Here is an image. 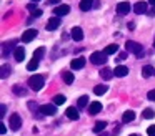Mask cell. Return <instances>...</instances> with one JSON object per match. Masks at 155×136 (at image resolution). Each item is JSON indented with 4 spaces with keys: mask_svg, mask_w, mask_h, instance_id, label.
<instances>
[{
    "mask_svg": "<svg viewBox=\"0 0 155 136\" xmlns=\"http://www.w3.org/2000/svg\"><path fill=\"white\" fill-rule=\"evenodd\" d=\"M27 83H28V86H30V90H34V91H40V90L44 88V85H45V78L42 75H32Z\"/></svg>",
    "mask_w": 155,
    "mask_h": 136,
    "instance_id": "obj_1",
    "label": "cell"
},
{
    "mask_svg": "<svg viewBox=\"0 0 155 136\" xmlns=\"http://www.w3.org/2000/svg\"><path fill=\"white\" fill-rule=\"evenodd\" d=\"M142 116H143L145 119H152V118L155 116V111H153L152 108H145L143 111H142Z\"/></svg>",
    "mask_w": 155,
    "mask_h": 136,
    "instance_id": "obj_27",
    "label": "cell"
},
{
    "mask_svg": "<svg viewBox=\"0 0 155 136\" xmlns=\"http://www.w3.org/2000/svg\"><path fill=\"white\" fill-rule=\"evenodd\" d=\"M100 111H102V103L92 101L90 106H88V113H90V115H97V113H100Z\"/></svg>",
    "mask_w": 155,
    "mask_h": 136,
    "instance_id": "obj_13",
    "label": "cell"
},
{
    "mask_svg": "<svg viewBox=\"0 0 155 136\" xmlns=\"http://www.w3.org/2000/svg\"><path fill=\"white\" fill-rule=\"evenodd\" d=\"M38 68V60H35V58H32L30 62L27 63V70L28 71H35V70Z\"/></svg>",
    "mask_w": 155,
    "mask_h": 136,
    "instance_id": "obj_25",
    "label": "cell"
},
{
    "mask_svg": "<svg viewBox=\"0 0 155 136\" xmlns=\"http://www.w3.org/2000/svg\"><path fill=\"white\" fill-rule=\"evenodd\" d=\"M125 50H127V52H130V53H134V55L138 56V58L143 55V46H142L140 43L134 42V40H128V42L125 43Z\"/></svg>",
    "mask_w": 155,
    "mask_h": 136,
    "instance_id": "obj_2",
    "label": "cell"
},
{
    "mask_svg": "<svg viewBox=\"0 0 155 136\" xmlns=\"http://www.w3.org/2000/svg\"><path fill=\"white\" fill-rule=\"evenodd\" d=\"M64 81H65V85H72V83H74V73L64 71Z\"/></svg>",
    "mask_w": 155,
    "mask_h": 136,
    "instance_id": "obj_23",
    "label": "cell"
},
{
    "mask_svg": "<svg viewBox=\"0 0 155 136\" xmlns=\"http://www.w3.org/2000/svg\"><path fill=\"white\" fill-rule=\"evenodd\" d=\"M98 136H108V134H107V133H100Z\"/></svg>",
    "mask_w": 155,
    "mask_h": 136,
    "instance_id": "obj_40",
    "label": "cell"
},
{
    "mask_svg": "<svg viewBox=\"0 0 155 136\" xmlns=\"http://www.w3.org/2000/svg\"><path fill=\"white\" fill-rule=\"evenodd\" d=\"M0 109H2V111H0V118H4V116H5V111H7V106L2 105V106H0Z\"/></svg>",
    "mask_w": 155,
    "mask_h": 136,
    "instance_id": "obj_35",
    "label": "cell"
},
{
    "mask_svg": "<svg viewBox=\"0 0 155 136\" xmlns=\"http://www.w3.org/2000/svg\"><path fill=\"white\" fill-rule=\"evenodd\" d=\"M117 52H118V45H107L104 50L105 55H114V53H117Z\"/></svg>",
    "mask_w": 155,
    "mask_h": 136,
    "instance_id": "obj_22",
    "label": "cell"
},
{
    "mask_svg": "<svg viewBox=\"0 0 155 136\" xmlns=\"http://www.w3.org/2000/svg\"><path fill=\"white\" fill-rule=\"evenodd\" d=\"M8 125H10V128L14 129V131H18L22 126V118L18 113H14V115H10V118H8Z\"/></svg>",
    "mask_w": 155,
    "mask_h": 136,
    "instance_id": "obj_4",
    "label": "cell"
},
{
    "mask_svg": "<svg viewBox=\"0 0 155 136\" xmlns=\"http://www.w3.org/2000/svg\"><path fill=\"white\" fill-rule=\"evenodd\" d=\"M65 100H67V98H65L64 95H55L54 96V105H64Z\"/></svg>",
    "mask_w": 155,
    "mask_h": 136,
    "instance_id": "obj_30",
    "label": "cell"
},
{
    "mask_svg": "<svg viewBox=\"0 0 155 136\" xmlns=\"http://www.w3.org/2000/svg\"><path fill=\"white\" fill-rule=\"evenodd\" d=\"M142 75H143L145 78H150L152 75H155V68L150 65H145L143 68H142Z\"/></svg>",
    "mask_w": 155,
    "mask_h": 136,
    "instance_id": "obj_17",
    "label": "cell"
},
{
    "mask_svg": "<svg viewBox=\"0 0 155 136\" xmlns=\"http://www.w3.org/2000/svg\"><path fill=\"white\" fill-rule=\"evenodd\" d=\"M92 3H94V0H82V2H80V10H84V12L90 10L92 8Z\"/></svg>",
    "mask_w": 155,
    "mask_h": 136,
    "instance_id": "obj_24",
    "label": "cell"
},
{
    "mask_svg": "<svg viewBox=\"0 0 155 136\" xmlns=\"http://www.w3.org/2000/svg\"><path fill=\"white\" fill-rule=\"evenodd\" d=\"M70 36L75 40V42H80V40H84V30H82L80 27H74V28H72Z\"/></svg>",
    "mask_w": 155,
    "mask_h": 136,
    "instance_id": "obj_10",
    "label": "cell"
},
{
    "mask_svg": "<svg viewBox=\"0 0 155 136\" xmlns=\"http://www.w3.org/2000/svg\"><path fill=\"white\" fill-rule=\"evenodd\" d=\"M148 5H155V0H148Z\"/></svg>",
    "mask_w": 155,
    "mask_h": 136,
    "instance_id": "obj_39",
    "label": "cell"
},
{
    "mask_svg": "<svg viewBox=\"0 0 155 136\" xmlns=\"http://www.w3.org/2000/svg\"><path fill=\"white\" fill-rule=\"evenodd\" d=\"M30 2H32V3H34V2H38V0H30Z\"/></svg>",
    "mask_w": 155,
    "mask_h": 136,
    "instance_id": "obj_41",
    "label": "cell"
},
{
    "mask_svg": "<svg viewBox=\"0 0 155 136\" xmlns=\"http://www.w3.org/2000/svg\"><path fill=\"white\" fill-rule=\"evenodd\" d=\"M44 55H45V48H44V46H40V48H37V50L34 52V58H35V60H40Z\"/></svg>",
    "mask_w": 155,
    "mask_h": 136,
    "instance_id": "obj_29",
    "label": "cell"
},
{
    "mask_svg": "<svg viewBox=\"0 0 155 136\" xmlns=\"http://www.w3.org/2000/svg\"><path fill=\"white\" fill-rule=\"evenodd\" d=\"M47 30L48 32H52V30H57L58 27H60V18L58 17H52V18H48V22H47Z\"/></svg>",
    "mask_w": 155,
    "mask_h": 136,
    "instance_id": "obj_7",
    "label": "cell"
},
{
    "mask_svg": "<svg viewBox=\"0 0 155 136\" xmlns=\"http://www.w3.org/2000/svg\"><path fill=\"white\" fill-rule=\"evenodd\" d=\"M68 12H70V7H68V5H58V7H55V10H54V13H55L57 17L67 15Z\"/></svg>",
    "mask_w": 155,
    "mask_h": 136,
    "instance_id": "obj_15",
    "label": "cell"
},
{
    "mask_svg": "<svg viewBox=\"0 0 155 136\" xmlns=\"http://www.w3.org/2000/svg\"><path fill=\"white\" fill-rule=\"evenodd\" d=\"M38 109H40V113L44 116H55V113H57L55 105H42Z\"/></svg>",
    "mask_w": 155,
    "mask_h": 136,
    "instance_id": "obj_5",
    "label": "cell"
},
{
    "mask_svg": "<svg viewBox=\"0 0 155 136\" xmlns=\"http://www.w3.org/2000/svg\"><path fill=\"white\" fill-rule=\"evenodd\" d=\"M130 8H132V7H130V3H128V2H120L117 5V13H118V15H127V13L130 12Z\"/></svg>",
    "mask_w": 155,
    "mask_h": 136,
    "instance_id": "obj_8",
    "label": "cell"
},
{
    "mask_svg": "<svg viewBox=\"0 0 155 136\" xmlns=\"http://www.w3.org/2000/svg\"><path fill=\"white\" fill-rule=\"evenodd\" d=\"M48 3L50 5H57V3H60V0H48Z\"/></svg>",
    "mask_w": 155,
    "mask_h": 136,
    "instance_id": "obj_38",
    "label": "cell"
},
{
    "mask_svg": "<svg viewBox=\"0 0 155 136\" xmlns=\"http://www.w3.org/2000/svg\"><path fill=\"white\" fill-rule=\"evenodd\" d=\"M70 66H72L74 70H80V68H84V66H85V58H84V56L74 58V60L70 62Z\"/></svg>",
    "mask_w": 155,
    "mask_h": 136,
    "instance_id": "obj_11",
    "label": "cell"
},
{
    "mask_svg": "<svg viewBox=\"0 0 155 136\" xmlns=\"http://www.w3.org/2000/svg\"><path fill=\"white\" fill-rule=\"evenodd\" d=\"M148 8V3L147 2H137L134 5V12L137 13V15H142V13H145Z\"/></svg>",
    "mask_w": 155,
    "mask_h": 136,
    "instance_id": "obj_9",
    "label": "cell"
},
{
    "mask_svg": "<svg viewBox=\"0 0 155 136\" xmlns=\"http://www.w3.org/2000/svg\"><path fill=\"white\" fill-rule=\"evenodd\" d=\"M130 136H140V134H130Z\"/></svg>",
    "mask_w": 155,
    "mask_h": 136,
    "instance_id": "obj_42",
    "label": "cell"
},
{
    "mask_svg": "<svg viewBox=\"0 0 155 136\" xmlns=\"http://www.w3.org/2000/svg\"><path fill=\"white\" fill-rule=\"evenodd\" d=\"M65 115H67V118L68 119H74V121H77L78 119V111H77V108H74V106H70V108H67V111H65Z\"/></svg>",
    "mask_w": 155,
    "mask_h": 136,
    "instance_id": "obj_14",
    "label": "cell"
},
{
    "mask_svg": "<svg viewBox=\"0 0 155 136\" xmlns=\"http://www.w3.org/2000/svg\"><path fill=\"white\" fill-rule=\"evenodd\" d=\"M87 105H88V96H80L78 101H77V108L82 109V108H85Z\"/></svg>",
    "mask_w": 155,
    "mask_h": 136,
    "instance_id": "obj_26",
    "label": "cell"
},
{
    "mask_svg": "<svg viewBox=\"0 0 155 136\" xmlns=\"http://www.w3.org/2000/svg\"><path fill=\"white\" fill-rule=\"evenodd\" d=\"M153 48H155V40H153Z\"/></svg>",
    "mask_w": 155,
    "mask_h": 136,
    "instance_id": "obj_43",
    "label": "cell"
},
{
    "mask_svg": "<svg viewBox=\"0 0 155 136\" xmlns=\"http://www.w3.org/2000/svg\"><path fill=\"white\" fill-rule=\"evenodd\" d=\"M0 133H2V134H5V133H7V128H5L4 123H0Z\"/></svg>",
    "mask_w": 155,
    "mask_h": 136,
    "instance_id": "obj_36",
    "label": "cell"
},
{
    "mask_svg": "<svg viewBox=\"0 0 155 136\" xmlns=\"http://www.w3.org/2000/svg\"><path fill=\"white\" fill-rule=\"evenodd\" d=\"M134 119H135V113L130 111V109L125 111L124 116H122V121H124V123H130V121H134Z\"/></svg>",
    "mask_w": 155,
    "mask_h": 136,
    "instance_id": "obj_18",
    "label": "cell"
},
{
    "mask_svg": "<svg viewBox=\"0 0 155 136\" xmlns=\"http://www.w3.org/2000/svg\"><path fill=\"white\" fill-rule=\"evenodd\" d=\"M42 15V10H35V12H32V17H30V18H28V22H32V20H34L35 18V17H40Z\"/></svg>",
    "mask_w": 155,
    "mask_h": 136,
    "instance_id": "obj_32",
    "label": "cell"
},
{
    "mask_svg": "<svg viewBox=\"0 0 155 136\" xmlns=\"http://www.w3.org/2000/svg\"><path fill=\"white\" fill-rule=\"evenodd\" d=\"M14 58L17 60V62H22V60L25 58V50L22 48V46H17V48L14 50Z\"/></svg>",
    "mask_w": 155,
    "mask_h": 136,
    "instance_id": "obj_16",
    "label": "cell"
},
{
    "mask_svg": "<svg viewBox=\"0 0 155 136\" xmlns=\"http://www.w3.org/2000/svg\"><path fill=\"white\" fill-rule=\"evenodd\" d=\"M14 93H15V95H20V96L27 95V91H25L24 88H20V86H18V85H15V86H14Z\"/></svg>",
    "mask_w": 155,
    "mask_h": 136,
    "instance_id": "obj_31",
    "label": "cell"
},
{
    "mask_svg": "<svg viewBox=\"0 0 155 136\" xmlns=\"http://www.w3.org/2000/svg\"><path fill=\"white\" fill-rule=\"evenodd\" d=\"M105 126H107V121H97L94 126V133H104Z\"/></svg>",
    "mask_w": 155,
    "mask_h": 136,
    "instance_id": "obj_21",
    "label": "cell"
},
{
    "mask_svg": "<svg viewBox=\"0 0 155 136\" xmlns=\"http://www.w3.org/2000/svg\"><path fill=\"white\" fill-rule=\"evenodd\" d=\"M147 98L150 100V101H155V90H150V91H148Z\"/></svg>",
    "mask_w": 155,
    "mask_h": 136,
    "instance_id": "obj_33",
    "label": "cell"
},
{
    "mask_svg": "<svg viewBox=\"0 0 155 136\" xmlns=\"http://www.w3.org/2000/svg\"><path fill=\"white\" fill-rule=\"evenodd\" d=\"M114 75L118 76V78H124V76L128 75V68H127V66H124V65H118V66H115Z\"/></svg>",
    "mask_w": 155,
    "mask_h": 136,
    "instance_id": "obj_12",
    "label": "cell"
},
{
    "mask_svg": "<svg viewBox=\"0 0 155 136\" xmlns=\"http://www.w3.org/2000/svg\"><path fill=\"white\" fill-rule=\"evenodd\" d=\"M27 8L30 10V12H35V10H37V8H35V5H34V3H28V5H27Z\"/></svg>",
    "mask_w": 155,
    "mask_h": 136,
    "instance_id": "obj_37",
    "label": "cell"
},
{
    "mask_svg": "<svg viewBox=\"0 0 155 136\" xmlns=\"http://www.w3.org/2000/svg\"><path fill=\"white\" fill-rule=\"evenodd\" d=\"M90 62L94 63V65H104V63L107 62V55H105L104 52H94L90 55Z\"/></svg>",
    "mask_w": 155,
    "mask_h": 136,
    "instance_id": "obj_3",
    "label": "cell"
},
{
    "mask_svg": "<svg viewBox=\"0 0 155 136\" xmlns=\"http://www.w3.org/2000/svg\"><path fill=\"white\" fill-rule=\"evenodd\" d=\"M35 36H37V30H35V28H28L27 32L22 33V42H24V43H30Z\"/></svg>",
    "mask_w": 155,
    "mask_h": 136,
    "instance_id": "obj_6",
    "label": "cell"
},
{
    "mask_svg": "<svg viewBox=\"0 0 155 136\" xmlns=\"http://www.w3.org/2000/svg\"><path fill=\"white\" fill-rule=\"evenodd\" d=\"M107 90H108V86L107 85H97L94 88V93L97 96H100V95H104V93H107Z\"/></svg>",
    "mask_w": 155,
    "mask_h": 136,
    "instance_id": "obj_20",
    "label": "cell"
},
{
    "mask_svg": "<svg viewBox=\"0 0 155 136\" xmlns=\"http://www.w3.org/2000/svg\"><path fill=\"white\" fill-rule=\"evenodd\" d=\"M10 73H12V66L10 65H4V66H2V75H0V76H2V78H7Z\"/></svg>",
    "mask_w": 155,
    "mask_h": 136,
    "instance_id": "obj_28",
    "label": "cell"
},
{
    "mask_svg": "<svg viewBox=\"0 0 155 136\" xmlns=\"http://www.w3.org/2000/svg\"><path fill=\"white\" fill-rule=\"evenodd\" d=\"M147 134H148V136H155V125H152L150 128L147 129Z\"/></svg>",
    "mask_w": 155,
    "mask_h": 136,
    "instance_id": "obj_34",
    "label": "cell"
},
{
    "mask_svg": "<svg viewBox=\"0 0 155 136\" xmlns=\"http://www.w3.org/2000/svg\"><path fill=\"white\" fill-rule=\"evenodd\" d=\"M100 76L104 80H110L112 76H114V70H110V68H104V70H100Z\"/></svg>",
    "mask_w": 155,
    "mask_h": 136,
    "instance_id": "obj_19",
    "label": "cell"
}]
</instances>
